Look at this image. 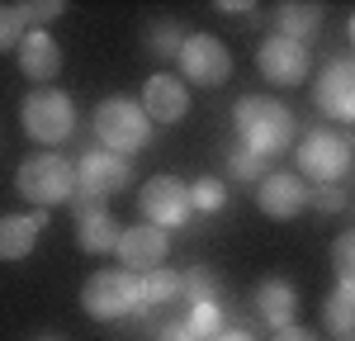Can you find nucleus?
Instances as JSON below:
<instances>
[{
    "label": "nucleus",
    "mask_w": 355,
    "mask_h": 341,
    "mask_svg": "<svg viewBox=\"0 0 355 341\" xmlns=\"http://www.w3.org/2000/svg\"><path fill=\"white\" fill-rule=\"evenodd\" d=\"M322 317H327L336 341H351V332H355V280H341L331 289V299L322 304Z\"/></svg>",
    "instance_id": "obj_20"
},
{
    "label": "nucleus",
    "mask_w": 355,
    "mask_h": 341,
    "mask_svg": "<svg viewBox=\"0 0 355 341\" xmlns=\"http://www.w3.org/2000/svg\"><path fill=\"white\" fill-rule=\"evenodd\" d=\"M180 299L185 304H204V299H214V270H204V265H194L180 275Z\"/></svg>",
    "instance_id": "obj_26"
},
{
    "label": "nucleus",
    "mask_w": 355,
    "mask_h": 341,
    "mask_svg": "<svg viewBox=\"0 0 355 341\" xmlns=\"http://www.w3.org/2000/svg\"><path fill=\"white\" fill-rule=\"evenodd\" d=\"M275 24H279V38L308 48V38L322 33V5H303V0H284L275 10Z\"/></svg>",
    "instance_id": "obj_19"
},
{
    "label": "nucleus",
    "mask_w": 355,
    "mask_h": 341,
    "mask_svg": "<svg viewBox=\"0 0 355 341\" xmlns=\"http://www.w3.org/2000/svg\"><path fill=\"white\" fill-rule=\"evenodd\" d=\"M256 204H261L266 218L289 223V218H299L303 209H308V180H303L299 170H270L256 185Z\"/></svg>",
    "instance_id": "obj_12"
},
{
    "label": "nucleus",
    "mask_w": 355,
    "mask_h": 341,
    "mask_svg": "<svg viewBox=\"0 0 355 341\" xmlns=\"http://www.w3.org/2000/svg\"><path fill=\"white\" fill-rule=\"evenodd\" d=\"M190 209L194 213H218V209H227V185L214 180V175L190 180Z\"/></svg>",
    "instance_id": "obj_24"
},
{
    "label": "nucleus",
    "mask_w": 355,
    "mask_h": 341,
    "mask_svg": "<svg viewBox=\"0 0 355 341\" xmlns=\"http://www.w3.org/2000/svg\"><path fill=\"white\" fill-rule=\"evenodd\" d=\"M38 341H62V337H38Z\"/></svg>",
    "instance_id": "obj_35"
},
{
    "label": "nucleus",
    "mask_w": 355,
    "mask_h": 341,
    "mask_svg": "<svg viewBox=\"0 0 355 341\" xmlns=\"http://www.w3.org/2000/svg\"><path fill=\"white\" fill-rule=\"evenodd\" d=\"M19 123H24V133L33 142H43L48 152H53L57 142H67L76 133V105H71V95H62V90H33L24 95V105H19Z\"/></svg>",
    "instance_id": "obj_4"
},
{
    "label": "nucleus",
    "mask_w": 355,
    "mask_h": 341,
    "mask_svg": "<svg viewBox=\"0 0 355 341\" xmlns=\"http://www.w3.org/2000/svg\"><path fill=\"white\" fill-rule=\"evenodd\" d=\"M119 261H123V270H133V275H147V270H157L166 265V252H171V232L152 223H133L119 232Z\"/></svg>",
    "instance_id": "obj_13"
},
{
    "label": "nucleus",
    "mask_w": 355,
    "mask_h": 341,
    "mask_svg": "<svg viewBox=\"0 0 355 341\" xmlns=\"http://www.w3.org/2000/svg\"><path fill=\"white\" fill-rule=\"evenodd\" d=\"M128 180H133L128 157H114L105 147L85 152L76 161V199H110L119 190H128Z\"/></svg>",
    "instance_id": "obj_9"
},
{
    "label": "nucleus",
    "mask_w": 355,
    "mask_h": 341,
    "mask_svg": "<svg viewBox=\"0 0 355 341\" xmlns=\"http://www.w3.org/2000/svg\"><path fill=\"white\" fill-rule=\"evenodd\" d=\"M137 105H142V114L152 123H180L190 114V85L180 76H171V71H157V76H147Z\"/></svg>",
    "instance_id": "obj_14"
},
{
    "label": "nucleus",
    "mask_w": 355,
    "mask_h": 341,
    "mask_svg": "<svg viewBox=\"0 0 355 341\" xmlns=\"http://www.w3.org/2000/svg\"><path fill=\"white\" fill-rule=\"evenodd\" d=\"M223 308H218V299H204V304H190V313H185V327H190L199 341H214L223 332Z\"/></svg>",
    "instance_id": "obj_23"
},
{
    "label": "nucleus",
    "mask_w": 355,
    "mask_h": 341,
    "mask_svg": "<svg viewBox=\"0 0 355 341\" xmlns=\"http://www.w3.org/2000/svg\"><path fill=\"white\" fill-rule=\"evenodd\" d=\"M331 265H336V280H355V232L351 227L331 242Z\"/></svg>",
    "instance_id": "obj_27"
},
{
    "label": "nucleus",
    "mask_w": 355,
    "mask_h": 341,
    "mask_svg": "<svg viewBox=\"0 0 355 341\" xmlns=\"http://www.w3.org/2000/svg\"><path fill=\"white\" fill-rule=\"evenodd\" d=\"M142 43H147V53H152V57H175V53H180V43H185V28L175 24V19H152L147 33H142Z\"/></svg>",
    "instance_id": "obj_22"
},
{
    "label": "nucleus",
    "mask_w": 355,
    "mask_h": 341,
    "mask_svg": "<svg viewBox=\"0 0 355 341\" xmlns=\"http://www.w3.org/2000/svg\"><path fill=\"white\" fill-rule=\"evenodd\" d=\"M43 227H48V209H38V213H5L0 218V261H24V256H33Z\"/></svg>",
    "instance_id": "obj_17"
},
{
    "label": "nucleus",
    "mask_w": 355,
    "mask_h": 341,
    "mask_svg": "<svg viewBox=\"0 0 355 341\" xmlns=\"http://www.w3.org/2000/svg\"><path fill=\"white\" fill-rule=\"evenodd\" d=\"M214 341H256V337H251V332H242V327H223Z\"/></svg>",
    "instance_id": "obj_33"
},
{
    "label": "nucleus",
    "mask_w": 355,
    "mask_h": 341,
    "mask_svg": "<svg viewBox=\"0 0 355 341\" xmlns=\"http://www.w3.org/2000/svg\"><path fill=\"white\" fill-rule=\"evenodd\" d=\"M180 299V275L175 270H147V275H137V308H162V304H175Z\"/></svg>",
    "instance_id": "obj_21"
},
{
    "label": "nucleus",
    "mask_w": 355,
    "mask_h": 341,
    "mask_svg": "<svg viewBox=\"0 0 355 341\" xmlns=\"http://www.w3.org/2000/svg\"><path fill=\"white\" fill-rule=\"evenodd\" d=\"M137 209H142V223L162 227V232H175L194 218L190 209V180L180 175H152L142 190H137Z\"/></svg>",
    "instance_id": "obj_7"
},
{
    "label": "nucleus",
    "mask_w": 355,
    "mask_h": 341,
    "mask_svg": "<svg viewBox=\"0 0 355 341\" xmlns=\"http://www.w3.org/2000/svg\"><path fill=\"white\" fill-rule=\"evenodd\" d=\"M81 308L100 322H119L137 308V275L123 270V265H110V270H95L90 280L81 284Z\"/></svg>",
    "instance_id": "obj_6"
},
{
    "label": "nucleus",
    "mask_w": 355,
    "mask_h": 341,
    "mask_svg": "<svg viewBox=\"0 0 355 341\" xmlns=\"http://www.w3.org/2000/svg\"><path fill=\"white\" fill-rule=\"evenodd\" d=\"M308 204H318L322 213H341L351 195H346V185H318V190H308Z\"/></svg>",
    "instance_id": "obj_29"
},
{
    "label": "nucleus",
    "mask_w": 355,
    "mask_h": 341,
    "mask_svg": "<svg viewBox=\"0 0 355 341\" xmlns=\"http://www.w3.org/2000/svg\"><path fill=\"white\" fill-rule=\"evenodd\" d=\"M15 190L38 209L67 204V199H76V161H67L62 152H33L15 170Z\"/></svg>",
    "instance_id": "obj_2"
},
{
    "label": "nucleus",
    "mask_w": 355,
    "mask_h": 341,
    "mask_svg": "<svg viewBox=\"0 0 355 341\" xmlns=\"http://www.w3.org/2000/svg\"><path fill=\"white\" fill-rule=\"evenodd\" d=\"M90 123H95L100 147L114 152V157H133V152H142V147L152 142V119H147L142 105L128 100V95H110V100H100Z\"/></svg>",
    "instance_id": "obj_3"
},
{
    "label": "nucleus",
    "mask_w": 355,
    "mask_h": 341,
    "mask_svg": "<svg viewBox=\"0 0 355 341\" xmlns=\"http://www.w3.org/2000/svg\"><path fill=\"white\" fill-rule=\"evenodd\" d=\"M218 10H227V15H251V5H246V0H223Z\"/></svg>",
    "instance_id": "obj_34"
},
{
    "label": "nucleus",
    "mask_w": 355,
    "mask_h": 341,
    "mask_svg": "<svg viewBox=\"0 0 355 341\" xmlns=\"http://www.w3.org/2000/svg\"><path fill=\"white\" fill-rule=\"evenodd\" d=\"M15 62H19V71L28 81H53L62 71V48H57V38L48 28H28L19 38V48H15Z\"/></svg>",
    "instance_id": "obj_16"
},
{
    "label": "nucleus",
    "mask_w": 355,
    "mask_h": 341,
    "mask_svg": "<svg viewBox=\"0 0 355 341\" xmlns=\"http://www.w3.org/2000/svg\"><path fill=\"white\" fill-rule=\"evenodd\" d=\"M227 170H232V180H242V185H261V180L270 175V161H261L256 152L237 147V152L227 157Z\"/></svg>",
    "instance_id": "obj_25"
},
{
    "label": "nucleus",
    "mask_w": 355,
    "mask_h": 341,
    "mask_svg": "<svg viewBox=\"0 0 355 341\" xmlns=\"http://www.w3.org/2000/svg\"><path fill=\"white\" fill-rule=\"evenodd\" d=\"M275 341H318V337H313L308 327H279V332H275Z\"/></svg>",
    "instance_id": "obj_32"
},
{
    "label": "nucleus",
    "mask_w": 355,
    "mask_h": 341,
    "mask_svg": "<svg viewBox=\"0 0 355 341\" xmlns=\"http://www.w3.org/2000/svg\"><path fill=\"white\" fill-rule=\"evenodd\" d=\"M232 119H237L242 147L256 152L261 161H275L294 142V114H289V105H279L270 95H246L242 105L232 110Z\"/></svg>",
    "instance_id": "obj_1"
},
{
    "label": "nucleus",
    "mask_w": 355,
    "mask_h": 341,
    "mask_svg": "<svg viewBox=\"0 0 355 341\" xmlns=\"http://www.w3.org/2000/svg\"><path fill=\"white\" fill-rule=\"evenodd\" d=\"M294 161H299V175L313 180V185H346L355 147L346 133H308L294 147Z\"/></svg>",
    "instance_id": "obj_5"
},
{
    "label": "nucleus",
    "mask_w": 355,
    "mask_h": 341,
    "mask_svg": "<svg viewBox=\"0 0 355 341\" xmlns=\"http://www.w3.org/2000/svg\"><path fill=\"white\" fill-rule=\"evenodd\" d=\"M256 313H261V322H270L275 332L279 327H294V317H299V294H294V284L289 280H261L256 284Z\"/></svg>",
    "instance_id": "obj_18"
},
{
    "label": "nucleus",
    "mask_w": 355,
    "mask_h": 341,
    "mask_svg": "<svg viewBox=\"0 0 355 341\" xmlns=\"http://www.w3.org/2000/svg\"><path fill=\"white\" fill-rule=\"evenodd\" d=\"M162 341H199L190 332V327H185V317H180V322H166V332H162Z\"/></svg>",
    "instance_id": "obj_31"
},
{
    "label": "nucleus",
    "mask_w": 355,
    "mask_h": 341,
    "mask_svg": "<svg viewBox=\"0 0 355 341\" xmlns=\"http://www.w3.org/2000/svg\"><path fill=\"white\" fill-rule=\"evenodd\" d=\"M119 218L110 209H100V199H76V237H81V252L105 256L119 247Z\"/></svg>",
    "instance_id": "obj_15"
},
{
    "label": "nucleus",
    "mask_w": 355,
    "mask_h": 341,
    "mask_svg": "<svg viewBox=\"0 0 355 341\" xmlns=\"http://www.w3.org/2000/svg\"><path fill=\"white\" fill-rule=\"evenodd\" d=\"M313 100H318V110L327 114L331 123H351L355 119V62L351 57H331L318 71Z\"/></svg>",
    "instance_id": "obj_10"
},
{
    "label": "nucleus",
    "mask_w": 355,
    "mask_h": 341,
    "mask_svg": "<svg viewBox=\"0 0 355 341\" xmlns=\"http://www.w3.org/2000/svg\"><path fill=\"white\" fill-rule=\"evenodd\" d=\"M15 10H19L24 24H28V19H33V24H48V19H57V15L67 10V5H62V0H19Z\"/></svg>",
    "instance_id": "obj_30"
},
{
    "label": "nucleus",
    "mask_w": 355,
    "mask_h": 341,
    "mask_svg": "<svg viewBox=\"0 0 355 341\" xmlns=\"http://www.w3.org/2000/svg\"><path fill=\"white\" fill-rule=\"evenodd\" d=\"M175 62H180V81L185 85H223L232 76V53L214 33H185Z\"/></svg>",
    "instance_id": "obj_8"
},
{
    "label": "nucleus",
    "mask_w": 355,
    "mask_h": 341,
    "mask_svg": "<svg viewBox=\"0 0 355 341\" xmlns=\"http://www.w3.org/2000/svg\"><path fill=\"white\" fill-rule=\"evenodd\" d=\"M256 67H261V76H266L270 85H284V90H294V85L308 81V67H313V57H308V48L289 43V38H279V33H270V38L261 43V53H256Z\"/></svg>",
    "instance_id": "obj_11"
},
{
    "label": "nucleus",
    "mask_w": 355,
    "mask_h": 341,
    "mask_svg": "<svg viewBox=\"0 0 355 341\" xmlns=\"http://www.w3.org/2000/svg\"><path fill=\"white\" fill-rule=\"evenodd\" d=\"M24 33H28V24L19 19V10L15 5H0V53H15Z\"/></svg>",
    "instance_id": "obj_28"
}]
</instances>
